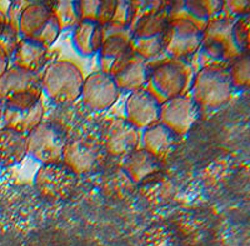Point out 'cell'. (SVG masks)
<instances>
[{
	"label": "cell",
	"mask_w": 250,
	"mask_h": 246,
	"mask_svg": "<svg viewBox=\"0 0 250 246\" xmlns=\"http://www.w3.org/2000/svg\"><path fill=\"white\" fill-rule=\"evenodd\" d=\"M236 18L219 14L209 19L203 29V40L198 55L200 68L203 66H227L240 54L233 37Z\"/></svg>",
	"instance_id": "1"
},
{
	"label": "cell",
	"mask_w": 250,
	"mask_h": 246,
	"mask_svg": "<svg viewBox=\"0 0 250 246\" xmlns=\"http://www.w3.org/2000/svg\"><path fill=\"white\" fill-rule=\"evenodd\" d=\"M188 60L164 57L150 64L148 86L162 102L189 94L194 78Z\"/></svg>",
	"instance_id": "2"
},
{
	"label": "cell",
	"mask_w": 250,
	"mask_h": 246,
	"mask_svg": "<svg viewBox=\"0 0 250 246\" xmlns=\"http://www.w3.org/2000/svg\"><path fill=\"white\" fill-rule=\"evenodd\" d=\"M84 75L74 62L59 59L50 62L42 73V91L55 104L74 102L80 98Z\"/></svg>",
	"instance_id": "3"
},
{
	"label": "cell",
	"mask_w": 250,
	"mask_h": 246,
	"mask_svg": "<svg viewBox=\"0 0 250 246\" xmlns=\"http://www.w3.org/2000/svg\"><path fill=\"white\" fill-rule=\"evenodd\" d=\"M234 91L227 68L214 65L195 71L189 95L200 110H216L230 102Z\"/></svg>",
	"instance_id": "4"
},
{
	"label": "cell",
	"mask_w": 250,
	"mask_h": 246,
	"mask_svg": "<svg viewBox=\"0 0 250 246\" xmlns=\"http://www.w3.org/2000/svg\"><path fill=\"white\" fill-rule=\"evenodd\" d=\"M44 108L42 88L17 94L4 100L3 126L28 135L43 122Z\"/></svg>",
	"instance_id": "5"
},
{
	"label": "cell",
	"mask_w": 250,
	"mask_h": 246,
	"mask_svg": "<svg viewBox=\"0 0 250 246\" xmlns=\"http://www.w3.org/2000/svg\"><path fill=\"white\" fill-rule=\"evenodd\" d=\"M204 25L187 15L170 18L164 37L165 55L182 60L194 57L202 44Z\"/></svg>",
	"instance_id": "6"
},
{
	"label": "cell",
	"mask_w": 250,
	"mask_h": 246,
	"mask_svg": "<svg viewBox=\"0 0 250 246\" xmlns=\"http://www.w3.org/2000/svg\"><path fill=\"white\" fill-rule=\"evenodd\" d=\"M28 154L43 165H59L66 140L57 126L42 122L28 134Z\"/></svg>",
	"instance_id": "7"
},
{
	"label": "cell",
	"mask_w": 250,
	"mask_h": 246,
	"mask_svg": "<svg viewBox=\"0 0 250 246\" xmlns=\"http://www.w3.org/2000/svg\"><path fill=\"white\" fill-rule=\"evenodd\" d=\"M131 29L119 26H103V42L98 51V62L100 71L113 73L120 62L133 51Z\"/></svg>",
	"instance_id": "8"
},
{
	"label": "cell",
	"mask_w": 250,
	"mask_h": 246,
	"mask_svg": "<svg viewBox=\"0 0 250 246\" xmlns=\"http://www.w3.org/2000/svg\"><path fill=\"white\" fill-rule=\"evenodd\" d=\"M120 93L110 74L98 70L84 78L80 99L90 110L103 111L110 109L117 102Z\"/></svg>",
	"instance_id": "9"
},
{
	"label": "cell",
	"mask_w": 250,
	"mask_h": 246,
	"mask_svg": "<svg viewBox=\"0 0 250 246\" xmlns=\"http://www.w3.org/2000/svg\"><path fill=\"white\" fill-rule=\"evenodd\" d=\"M199 116L200 108L187 94L162 102L159 123L170 129L176 136H183L193 127Z\"/></svg>",
	"instance_id": "10"
},
{
	"label": "cell",
	"mask_w": 250,
	"mask_h": 246,
	"mask_svg": "<svg viewBox=\"0 0 250 246\" xmlns=\"http://www.w3.org/2000/svg\"><path fill=\"white\" fill-rule=\"evenodd\" d=\"M162 102L148 86L133 91L129 94L124 105L125 120L138 130L158 124Z\"/></svg>",
	"instance_id": "11"
},
{
	"label": "cell",
	"mask_w": 250,
	"mask_h": 246,
	"mask_svg": "<svg viewBox=\"0 0 250 246\" xmlns=\"http://www.w3.org/2000/svg\"><path fill=\"white\" fill-rule=\"evenodd\" d=\"M142 131L125 119H111L105 127L103 143L106 151L113 156H124L138 149Z\"/></svg>",
	"instance_id": "12"
},
{
	"label": "cell",
	"mask_w": 250,
	"mask_h": 246,
	"mask_svg": "<svg viewBox=\"0 0 250 246\" xmlns=\"http://www.w3.org/2000/svg\"><path fill=\"white\" fill-rule=\"evenodd\" d=\"M149 74L150 64L133 50L111 73V77L120 91L133 93L148 85Z\"/></svg>",
	"instance_id": "13"
},
{
	"label": "cell",
	"mask_w": 250,
	"mask_h": 246,
	"mask_svg": "<svg viewBox=\"0 0 250 246\" xmlns=\"http://www.w3.org/2000/svg\"><path fill=\"white\" fill-rule=\"evenodd\" d=\"M74 174L64 165H43L35 176L39 192L48 198H58L69 191L74 185Z\"/></svg>",
	"instance_id": "14"
},
{
	"label": "cell",
	"mask_w": 250,
	"mask_h": 246,
	"mask_svg": "<svg viewBox=\"0 0 250 246\" xmlns=\"http://www.w3.org/2000/svg\"><path fill=\"white\" fill-rule=\"evenodd\" d=\"M49 64V48L33 38H20L10 58V65L42 73Z\"/></svg>",
	"instance_id": "15"
},
{
	"label": "cell",
	"mask_w": 250,
	"mask_h": 246,
	"mask_svg": "<svg viewBox=\"0 0 250 246\" xmlns=\"http://www.w3.org/2000/svg\"><path fill=\"white\" fill-rule=\"evenodd\" d=\"M98 158V149L90 143L84 140H73L70 143L66 142L62 151V163L73 174H85L95 166Z\"/></svg>",
	"instance_id": "16"
},
{
	"label": "cell",
	"mask_w": 250,
	"mask_h": 246,
	"mask_svg": "<svg viewBox=\"0 0 250 246\" xmlns=\"http://www.w3.org/2000/svg\"><path fill=\"white\" fill-rule=\"evenodd\" d=\"M103 42V26L95 20H80L71 29V44L80 57L91 58L98 54Z\"/></svg>",
	"instance_id": "17"
},
{
	"label": "cell",
	"mask_w": 250,
	"mask_h": 246,
	"mask_svg": "<svg viewBox=\"0 0 250 246\" xmlns=\"http://www.w3.org/2000/svg\"><path fill=\"white\" fill-rule=\"evenodd\" d=\"M178 136L165 126V125L154 124L142 130L140 144L144 150L155 156L158 160L167 159L175 149Z\"/></svg>",
	"instance_id": "18"
},
{
	"label": "cell",
	"mask_w": 250,
	"mask_h": 246,
	"mask_svg": "<svg viewBox=\"0 0 250 246\" xmlns=\"http://www.w3.org/2000/svg\"><path fill=\"white\" fill-rule=\"evenodd\" d=\"M42 73H34L10 65L3 77L0 78V99L4 102L17 94L42 88Z\"/></svg>",
	"instance_id": "19"
},
{
	"label": "cell",
	"mask_w": 250,
	"mask_h": 246,
	"mask_svg": "<svg viewBox=\"0 0 250 246\" xmlns=\"http://www.w3.org/2000/svg\"><path fill=\"white\" fill-rule=\"evenodd\" d=\"M28 155V136L26 134L0 127V167H10L19 164Z\"/></svg>",
	"instance_id": "20"
},
{
	"label": "cell",
	"mask_w": 250,
	"mask_h": 246,
	"mask_svg": "<svg viewBox=\"0 0 250 246\" xmlns=\"http://www.w3.org/2000/svg\"><path fill=\"white\" fill-rule=\"evenodd\" d=\"M53 15L51 1H29L20 14L17 33L20 38H34Z\"/></svg>",
	"instance_id": "21"
},
{
	"label": "cell",
	"mask_w": 250,
	"mask_h": 246,
	"mask_svg": "<svg viewBox=\"0 0 250 246\" xmlns=\"http://www.w3.org/2000/svg\"><path fill=\"white\" fill-rule=\"evenodd\" d=\"M123 166L135 183H140L159 171L160 162L143 147H138L125 156Z\"/></svg>",
	"instance_id": "22"
},
{
	"label": "cell",
	"mask_w": 250,
	"mask_h": 246,
	"mask_svg": "<svg viewBox=\"0 0 250 246\" xmlns=\"http://www.w3.org/2000/svg\"><path fill=\"white\" fill-rule=\"evenodd\" d=\"M228 75L234 90H247L250 85V57L249 51L240 53L227 66Z\"/></svg>",
	"instance_id": "23"
},
{
	"label": "cell",
	"mask_w": 250,
	"mask_h": 246,
	"mask_svg": "<svg viewBox=\"0 0 250 246\" xmlns=\"http://www.w3.org/2000/svg\"><path fill=\"white\" fill-rule=\"evenodd\" d=\"M51 8H53V14L57 18L62 31L73 29L79 23L75 1H69V0L51 1Z\"/></svg>",
	"instance_id": "24"
},
{
	"label": "cell",
	"mask_w": 250,
	"mask_h": 246,
	"mask_svg": "<svg viewBox=\"0 0 250 246\" xmlns=\"http://www.w3.org/2000/svg\"><path fill=\"white\" fill-rule=\"evenodd\" d=\"M135 15H137V8H135L134 1L118 0V1H115V8H114L113 17H111L109 25L131 29Z\"/></svg>",
	"instance_id": "25"
},
{
	"label": "cell",
	"mask_w": 250,
	"mask_h": 246,
	"mask_svg": "<svg viewBox=\"0 0 250 246\" xmlns=\"http://www.w3.org/2000/svg\"><path fill=\"white\" fill-rule=\"evenodd\" d=\"M249 15L242 18H236L233 28V37L236 48L240 53L249 51Z\"/></svg>",
	"instance_id": "26"
},
{
	"label": "cell",
	"mask_w": 250,
	"mask_h": 246,
	"mask_svg": "<svg viewBox=\"0 0 250 246\" xmlns=\"http://www.w3.org/2000/svg\"><path fill=\"white\" fill-rule=\"evenodd\" d=\"M60 34H62V29H60V25L59 23H58L57 18L53 14L50 19L48 20V23L43 26V29H42L33 39L42 42V44L45 45L46 48H50V46L55 42V40L59 38Z\"/></svg>",
	"instance_id": "27"
},
{
	"label": "cell",
	"mask_w": 250,
	"mask_h": 246,
	"mask_svg": "<svg viewBox=\"0 0 250 246\" xmlns=\"http://www.w3.org/2000/svg\"><path fill=\"white\" fill-rule=\"evenodd\" d=\"M250 3L248 0H229L223 1V14L231 18H242L249 15Z\"/></svg>",
	"instance_id": "28"
},
{
	"label": "cell",
	"mask_w": 250,
	"mask_h": 246,
	"mask_svg": "<svg viewBox=\"0 0 250 246\" xmlns=\"http://www.w3.org/2000/svg\"><path fill=\"white\" fill-rule=\"evenodd\" d=\"M100 0H79L75 1L78 17L80 20H95L97 21Z\"/></svg>",
	"instance_id": "29"
},
{
	"label": "cell",
	"mask_w": 250,
	"mask_h": 246,
	"mask_svg": "<svg viewBox=\"0 0 250 246\" xmlns=\"http://www.w3.org/2000/svg\"><path fill=\"white\" fill-rule=\"evenodd\" d=\"M28 3L29 1H26V0H15V1L10 3V5L5 10L6 21H8L9 25L12 26L15 31H17L18 23H19L20 14H21L23 9L25 8Z\"/></svg>",
	"instance_id": "30"
},
{
	"label": "cell",
	"mask_w": 250,
	"mask_h": 246,
	"mask_svg": "<svg viewBox=\"0 0 250 246\" xmlns=\"http://www.w3.org/2000/svg\"><path fill=\"white\" fill-rule=\"evenodd\" d=\"M114 8H115V0H100L99 10L97 15V23L100 26H105L110 23L113 17Z\"/></svg>",
	"instance_id": "31"
},
{
	"label": "cell",
	"mask_w": 250,
	"mask_h": 246,
	"mask_svg": "<svg viewBox=\"0 0 250 246\" xmlns=\"http://www.w3.org/2000/svg\"><path fill=\"white\" fill-rule=\"evenodd\" d=\"M10 66V57L6 54L3 49L0 48V78L3 77L4 73L9 69Z\"/></svg>",
	"instance_id": "32"
},
{
	"label": "cell",
	"mask_w": 250,
	"mask_h": 246,
	"mask_svg": "<svg viewBox=\"0 0 250 246\" xmlns=\"http://www.w3.org/2000/svg\"><path fill=\"white\" fill-rule=\"evenodd\" d=\"M6 24H8V21H6L5 10L0 6V33L3 31V29L6 26Z\"/></svg>",
	"instance_id": "33"
},
{
	"label": "cell",
	"mask_w": 250,
	"mask_h": 246,
	"mask_svg": "<svg viewBox=\"0 0 250 246\" xmlns=\"http://www.w3.org/2000/svg\"><path fill=\"white\" fill-rule=\"evenodd\" d=\"M3 110H4V102L0 99V123L3 120Z\"/></svg>",
	"instance_id": "34"
}]
</instances>
